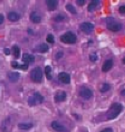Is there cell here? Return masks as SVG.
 I'll return each mask as SVG.
<instances>
[{"label": "cell", "mask_w": 125, "mask_h": 132, "mask_svg": "<svg viewBox=\"0 0 125 132\" xmlns=\"http://www.w3.org/2000/svg\"><path fill=\"white\" fill-rule=\"evenodd\" d=\"M79 95L83 98V99H85V100H88V99H90L92 96H93V91L91 90V89H89L88 87H81L80 88V90H79Z\"/></svg>", "instance_id": "8992f818"}, {"label": "cell", "mask_w": 125, "mask_h": 132, "mask_svg": "<svg viewBox=\"0 0 125 132\" xmlns=\"http://www.w3.org/2000/svg\"><path fill=\"white\" fill-rule=\"evenodd\" d=\"M124 94H125V89L123 88V89L121 90V95H122V96H124Z\"/></svg>", "instance_id": "836d02e7"}, {"label": "cell", "mask_w": 125, "mask_h": 132, "mask_svg": "<svg viewBox=\"0 0 125 132\" xmlns=\"http://www.w3.org/2000/svg\"><path fill=\"white\" fill-rule=\"evenodd\" d=\"M51 127H52L55 131H57V132H68L67 127H65L64 125L60 124V123L57 122V121H52V123H51Z\"/></svg>", "instance_id": "9c48e42d"}, {"label": "cell", "mask_w": 125, "mask_h": 132, "mask_svg": "<svg viewBox=\"0 0 125 132\" xmlns=\"http://www.w3.org/2000/svg\"><path fill=\"white\" fill-rule=\"evenodd\" d=\"M30 20H31L33 23L38 24V23L41 22V16H40L37 12L33 11V12H31V14H30Z\"/></svg>", "instance_id": "5bb4252c"}, {"label": "cell", "mask_w": 125, "mask_h": 132, "mask_svg": "<svg viewBox=\"0 0 125 132\" xmlns=\"http://www.w3.org/2000/svg\"><path fill=\"white\" fill-rule=\"evenodd\" d=\"M66 97H67L66 92L63 91V90H59V91L56 92V94H55V96H54V100H55V102L60 103V102L65 101V100H66Z\"/></svg>", "instance_id": "ba28073f"}, {"label": "cell", "mask_w": 125, "mask_h": 132, "mask_svg": "<svg viewBox=\"0 0 125 132\" xmlns=\"http://www.w3.org/2000/svg\"><path fill=\"white\" fill-rule=\"evenodd\" d=\"M62 56H63V52H62V51H59V52H57V53H56L55 58H56V59H59V58H61Z\"/></svg>", "instance_id": "f1b7e54d"}, {"label": "cell", "mask_w": 125, "mask_h": 132, "mask_svg": "<svg viewBox=\"0 0 125 132\" xmlns=\"http://www.w3.org/2000/svg\"><path fill=\"white\" fill-rule=\"evenodd\" d=\"M4 53H5L6 55H9V54H10V50H9L8 48H5V49H4Z\"/></svg>", "instance_id": "1f68e13d"}, {"label": "cell", "mask_w": 125, "mask_h": 132, "mask_svg": "<svg viewBox=\"0 0 125 132\" xmlns=\"http://www.w3.org/2000/svg\"><path fill=\"white\" fill-rule=\"evenodd\" d=\"M89 59H90V61H92V62H95V61L98 59V57H97V55H96L95 53H93V54H90V56H89Z\"/></svg>", "instance_id": "4316f807"}, {"label": "cell", "mask_w": 125, "mask_h": 132, "mask_svg": "<svg viewBox=\"0 0 125 132\" xmlns=\"http://www.w3.org/2000/svg\"><path fill=\"white\" fill-rule=\"evenodd\" d=\"M22 61L25 63V64H30L32 62L35 61V56L32 55V54H28V53H24L22 55Z\"/></svg>", "instance_id": "8fae6325"}, {"label": "cell", "mask_w": 125, "mask_h": 132, "mask_svg": "<svg viewBox=\"0 0 125 132\" xmlns=\"http://www.w3.org/2000/svg\"><path fill=\"white\" fill-rule=\"evenodd\" d=\"M28 32H29V34H33V32H32V29H28Z\"/></svg>", "instance_id": "e575fe53"}, {"label": "cell", "mask_w": 125, "mask_h": 132, "mask_svg": "<svg viewBox=\"0 0 125 132\" xmlns=\"http://www.w3.org/2000/svg\"><path fill=\"white\" fill-rule=\"evenodd\" d=\"M80 30L86 34H90L94 30V24L91 22H83L80 24Z\"/></svg>", "instance_id": "52a82bcc"}, {"label": "cell", "mask_w": 125, "mask_h": 132, "mask_svg": "<svg viewBox=\"0 0 125 132\" xmlns=\"http://www.w3.org/2000/svg\"><path fill=\"white\" fill-rule=\"evenodd\" d=\"M51 71H52V69H51L50 66H46V67H45V74H46V76H47V79H49V80L52 79Z\"/></svg>", "instance_id": "cb8c5ba5"}, {"label": "cell", "mask_w": 125, "mask_h": 132, "mask_svg": "<svg viewBox=\"0 0 125 132\" xmlns=\"http://www.w3.org/2000/svg\"><path fill=\"white\" fill-rule=\"evenodd\" d=\"M46 40H47V42H49V43L53 44V43L55 42L54 35H53V34H48V35H47V38H46Z\"/></svg>", "instance_id": "484cf974"}, {"label": "cell", "mask_w": 125, "mask_h": 132, "mask_svg": "<svg viewBox=\"0 0 125 132\" xmlns=\"http://www.w3.org/2000/svg\"><path fill=\"white\" fill-rule=\"evenodd\" d=\"M60 40H61V42L66 43V44H74L77 40V37H76L75 33H73L72 31H68L60 36Z\"/></svg>", "instance_id": "3957f363"}, {"label": "cell", "mask_w": 125, "mask_h": 132, "mask_svg": "<svg viewBox=\"0 0 125 132\" xmlns=\"http://www.w3.org/2000/svg\"><path fill=\"white\" fill-rule=\"evenodd\" d=\"M110 88H111V85H110V84H108V83H103L102 86L100 87V91H101L102 93H105V92H107L108 90H110Z\"/></svg>", "instance_id": "7402d4cb"}, {"label": "cell", "mask_w": 125, "mask_h": 132, "mask_svg": "<svg viewBox=\"0 0 125 132\" xmlns=\"http://www.w3.org/2000/svg\"><path fill=\"white\" fill-rule=\"evenodd\" d=\"M33 127V124L32 123H19L18 124V128L21 129V130H30L31 128Z\"/></svg>", "instance_id": "d6986e66"}, {"label": "cell", "mask_w": 125, "mask_h": 132, "mask_svg": "<svg viewBox=\"0 0 125 132\" xmlns=\"http://www.w3.org/2000/svg\"><path fill=\"white\" fill-rule=\"evenodd\" d=\"M8 19H9V21L15 22V21H17V20L20 19V15H19V13L12 11V12H9V13H8Z\"/></svg>", "instance_id": "2e32d148"}, {"label": "cell", "mask_w": 125, "mask_h": 132, "mask_svg": "<svg viewBox=\"0 0 125 132\" xmlns=\"http://www.w3.org/2000/svg\"><path fill=\"white\" fill-rule=\"evenodd\" d=\"M100 132H113V129L110 128V127H107V128H105V129H103V130H101Z\"/></svg>", "instance_id": "4dcf8cb0"}, {"label": "cell", "mask_w": 125, "mask_h": 132, "mask_svg": "<svg viewBox=\"0 0 125 132\" xmlns=\"http://www.w3.org/2000/svg\"><path fill=\"white\" fill-rule=\"evenodd\" d=\"M46 5L49 11H54L58 7V1L57 0H48L46 1Z\"/></svg>", "instance_id": "7c38bea8"}, {"label": "cell", "mask_w": 125, "mask_h": 132, "mask_svg": "<svg viewBox=\"0 0 125 132\" xmlns=\"http://www.w3.org/2000/svg\"><path fill=\"white\" fill-rule=\"evenodd\" d=\"M106 27L108 30L112 31V32H118L122 29V25L120 22H118L117 20H115L112 17H108L106 19Z\"/></svg>", "instance_id": "7a4b0ae2"}, {"label": "cell", "mask_w": 125, "mask_h": 132, "mask_svg": "<svg viewBox=\"0 0 125 132\" xmlns=\"http://www.w3.org/2000/svg\"><path fill=\"white\" fill-rule=\"evenodd\" d=\"M44 97L39 93V92H35L33 95L28 97V103L30 106H35V105H39L43 102Z\"/></svg>", "instance_id": "5b68a950"}, {"label": "cell", "mask_w": 125, "mask_h": 132, "mask_svg": "<svg viewBox=\"0 0 125 132\" xmlns=\"http://www.w3.org/2000/svg\"><path fill=\"white\" fill-rule=\"evenodd\" d=\"M119 13H120V14H124L125 13V6L124 5H121V6L119 7Z\"/></svg>", "instance_id": "83f0119b"}, {"label": "cell", "mask_w": 125, "mask_h": 132, "mask_svg": "<svg viewBox=\"0 0 125 132\" xmlns=\"http://www.w3.org/2000/svg\"><path fill=\"white\" fill-rule=\"evenodd\" d=\"M37 50H38V52H40V53H46V52L49 50V47H48L47 44L42 43V44H40V45L38 46Z\"/></svg>", "instance_id": "44dd1931"}, {"label": "cell", "mask_w": 125, "mask_h": 132, "mask_svg": "<svg viewBox=\"0 0 125 132\" xmlns=\"http://www.w3.org/2000/svg\"><path fill=\"white\" fill-rule=\"evenodd\" d=\"M8 79H9V81L10 82H12V83H15V82H17L18 80H19V78H20V74L18 73V72H9L8 73Z\"/></svg>", "instance_id": "4fadbf2b"}, {"label": "cell", "mask_w": 125, "mask_h": 132, "mask_svg": "<svg viewBox=\"0 0 125 132\" xmlns=\"http://www.w3.org/2000/svg\"><path fill=\"white\" fill-rule=\"evenodd\" d=\"M58 79H59L60 82H62L64 84H69L70 81H71L70 75L68 73H66V72H60L58 74Z\"/></svg>", "instance_id": "30bf717a"}, {"label": "cell", "mask_w": 125, "mask_h": 132, "mask_svg": "<svg viewBox=\"0 0 125 132\" xmlns=\"http://www.w3.org/2000/svg\"><path fill=\"white\" fill-rule=\"evenodd\" d=\"M123 109V106L118 103V102H114L111 104V106L109 107V110L107 112V119L108 120H113L115 119L122 111Z\"/></svg>", "instance_id": "6da1fadb"}, {"label": "cell", "mask_w": 125, "mask_h": 132, "mask_svg": "<svg viewBox=\"0 0 125 132\" xmlns=\"http://www.w3.org/2000/svg\"><path fill=\"white\" fill-rule=\"evenodd\" d=\"M4 22V16L2 14H0V24H2Z\"/></svg>", "instance_id": "d6a6232c"}, {"label": "cell", "mask_w": 125, "mask_h": 132, "mask_svg": "<svg viewBox=\"0 0 125 132\" xmlns=\"http://www.w3.org/2000/svg\"><path fill=\"white\" fill-rule=\"evenodd\" d=\"M11 66L13 67V68H15V69H22V70H27L28 69V67H29V64H19V63H17L16 61H12L11 62Z\"/></svg>", "instance_id": "e0dca14e"}, {"label": "cell", "mask_w": 125, "mask_h": 132, "mask_svg": "<svg viewBox=\"0 0 125 132\" xmlns=\"http://www.w3.org/2000/svg\"><path fill=\"white\" fill-rule=\"evenodd\" d=\"M42 76H43V71L40 67H35L30 72V78L35 83H40L42 81Z\"/></svg>", "instance_id": "277c9868"}, {"label": "cell", "mask_w": 125, "mask_h": 132, "mask_svg": "<svg viewBox=\"0 0 125 132\" xmlns=\"http://www.w3.org/2000/svg\"><path fill=\"white\" fill-rule=\"evenodd\" d=\"M65 19V16L63 15V14H57L55 17H54V21H56V22H61V21H63Z\"/></svg>", "instance_id": "d4e9b609"}, {"label": "cell", "mask_w": 125, "mask_h": 132, "mask_svg": "<svg viewBox=\"0 0 125 132\" xmlns=\"http://www.w3.org/2000/svg\"><path fill=\"white\" fill-rule=\"evenodd\" d=\"M11 51H12L13 56H14L16 59L20 57V48H19L17 45H13L12 48H11Z\"/></svg>", "instance_id": "ffe728a7"}, {"label": "cell", "mask_w": 125, "mask_h": 132, "mask_svg": "<svg viewBox=\"0 0 125 132\" xmlns=\"http://www.w3.org/2000/svg\"><path fill=\"white\" fill-rule=\"evenodd\" d=\"M76 3H77V5H79V6H83V5L85 4V0H77Z\"/></svg>", "instance_id": "f546056e"}, {"label": "cell", "mask_w": 125, "mask_h": 132, "mask_svg": "<svg viewBox=\"0 0 125 132\" xmlns=\"http://www.w3.org/2000/svg\"><path fill=\"white\" fill-rule=\"evenodd\" d=\"M112 67H113V60L108 59V60H106V61L103 63V65H102V71H103V72H108Z\"/></svg>", "instance_id": "9a60e30c"}, {"label": "cell", "mask_w": 125, "mask_h": 132, "mask_svg": "<svg viewBox=\"0 0 125 132\" xmlns=\"http://www.w3.org/2000/svg\"><path fill=\"white\" fill-rule=\"evenodd\" d=\"M99 4H100V2H99L98 0H93V1H91V2L89 3L87 10H88L89 12H92V11H94V10L98 7V5H99Z\"/></svg>", "instance_id": "ac0fdd59"}, {"label": "cell", "mask_w": 125, "mask_h": 132, "mask_svg": "<svg viewBox=\"0 0 125 132\" xmlns=\"http://www.w3.org/2000/svg\"><path fill=\"white\" fill-rule=\"evenodd\" d=\"M80 132H81V131H80ZM84 132H87V130H86V129H85V130H84Z\"/></svg>", "instance_id": "d590c367"}, {"label": "cell", "mask_w": 125, "mask_h": 132, "mask_svg": "<svg viewBox=\"0 0 125 132\" xmlns=\"http://www.w3.org/2000/svg\"><path fill=\"white\" fill-rule=\"evenodd\" d=\"M66 10L69 11L70 13H72V14H76V13H77L75 7H74L72 4H67V5H66Z\"/></svg>", "instance_id": "603a6c76"}]
</instances>
